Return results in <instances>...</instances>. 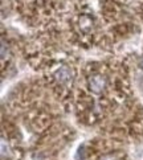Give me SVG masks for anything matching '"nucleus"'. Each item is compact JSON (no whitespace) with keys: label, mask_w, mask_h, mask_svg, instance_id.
<instances>
[{"label":"nucleus","mask_w":143,"mask_h":160,"mask_svg":"<svg viewBox=\"0 0 143 160\" xmlns=\"http://www.w3.org/2000/svg\"><path fill=\"white\" fill-rule=\"evenodd\" d=\"M54 77L57 79V82H60L61 85H69L73 81V70L69 66H60L56 70Z\"/></svg>","instance_id":"obj_1"},{"label":"nucleus","mask_w":143,"mask_h":160,"mask_svg":"<svg viewBox=\"0 0 143 160\" xmlns=\"http://www.w3.org/2000/svg\"><path fill=\"white\" fill-rule=\"evenodd\" d=\"M105 86H106V81H105V78L101 76H93L89 79V88L95 94L102 93Z\"/></svg>","instance_id":"obj_2"},{"label":"nucleus","mask_w":143,"mask_h":160,"mask_svg":"<svg viewBox=\"0 0 143 160\" xmlns=\"http://www.w3.org/2000/svg\"><path fill=\"white\" fill-rule=\"evenodd\" d=\"M9 147L8 146H5V142L3 140L2 142V158L5 159V156H9Z\"/></svg>","instance_id":"obj_3"}]
</instances>
